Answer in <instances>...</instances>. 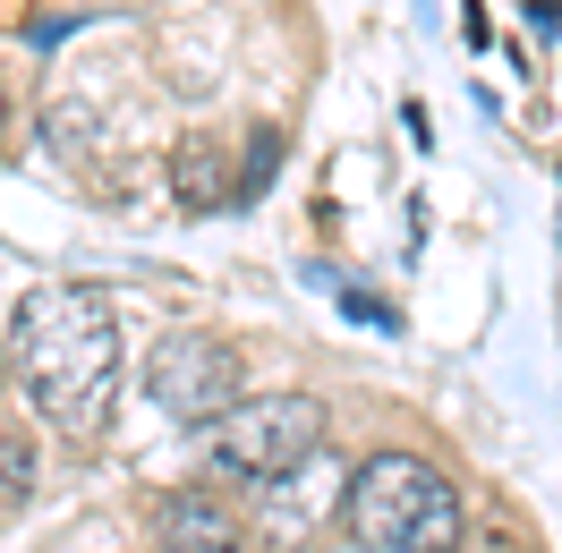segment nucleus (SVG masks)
Listing matches in <instances>:
<instances>
[{
  "label": "nucleus",
  "mask_w": 562,
  "mask_h": 553,
  "mask_svg": "<svg viewBox=\"0 0 562 553\" xmlns=\"http://www.w3.org/2000/svg\"><path fill=\"white\" fill-rule=\"evenodd\" d=\"M9 366L35 392L52 435L94 443L111 426V400H120V324H111V298L86 290V281H35L18 298V315H9Z\"/></svg>",
  "instance_id": "nucleus-1"
},
{
  "label": "nucleus",
  "mask_w": 562,
  "mask_h": 553,
  "mask_svg": "<svg viewBox=\"0 0 562 553\" xmlns=\"http://www.w3.org/2000/svg\"><path fill=\"white\" fill-rule=\"evenodd\" d=\"M350 537L367 553H452L460 545V494L435 460H409V451H375L350 477Z\"/></svg>",
  "instance_id": "nucleus-2"
},
{
  "label": "nucleus",
  "mask_w": 562,
  "mask_h": 553,
  "mask_svg": "<svg viewBox=\"0 0 562 553\" xmlns=\"http://www.w3.org/2000/svg\"><path fill=\"white\" fill-rule=\"evenodd\" d=\"M324 443V409L307 392H265V400H231L213 417V460L231 477H273L290 460H307Z\"/></svg>",
  "instance_id": "nucleus-3"
},
{
  "label": "nucleus",
  "mask_w": 562,
  "mask_h": 553,
  "mask_svg": "<svg viewBox=\"0 0 562 553\" xmlns=\"http://www.w3.org/2000/svg\"><path fill=\"white\" fill-rule=\"evenodd\" d=\"M145 392L179 426H213V417L239 400V349L213 341V332H171V341L145 358Z\"/></svg>",
  "instance_id": "nucleus-4"
},
{
  "label": "nucleus",
  "mask_w": 562,
  "mask_h": 553,
  "mask_svg": "<svg viewBox=\"0 0 562 553\" xmlns=\"http://www.w3.org/2000/svg\"><path fill=\"white\" fill-rule=\"evenodd\" d=\"M247 494H256V528H265V545H307L324 519L350 503V469L333 460V451H307V460H290V469H273V477H247Z\"/></svg>",
  "instance_id": "nucleus-5"
},
{
  "label": "nucleus",
  "mask_w": 562,
  "mask_h": 553,
  "mask_svg": "<svg viewBox=\"0 0 562 553\" xmlns=\"http://www.w3.org/2000/svg\"><path fill=\"white\" fill-rule=\"evenodd\" d=\"M154 553H247V519L213 485H179L154 503Z\"/></svg>",
  "instance_id": "nucleus-6"
},
{
  "label": "nucleus",
  "mask_w": 562,
  "mask_h": 553,
  "mask_svg": "<svg viewBox=\"0 0 562 553\" xmlns=\"http://www.w3.org/2000/svg\"><path fill=\"white\" fill-rule=\"evenodd\" d=\"M171 188H179V213H239V179L222 162V137H179L171 154Z\"/></svg>",
  "instance_id": "nucleus-7"
},
{
  "label": "nucleus",
  "mask_w": 562,
  "mask_h": 553,
  "mask_svg": "<svg viewBox=\"0 0 562 553\" xmlns=\"http://www.w3.org/2000/svg\"><path fill=\"white\" fill-rule=\"evenodd\" d=\"M26 494H35V443H26V435H0V511L18 519Z\"/></svg>",
  "instance_id": "nucleus-8"
},
{
  "label": "nucleus",
  "mask_w": 562,
  "mask_h": 553,
  "mask_svg": "<svg viewBox=\"0 0 562 553\" xmlns=\"http://www.w3.org/2000/svg\"><path fill=\"white\" fill-rule=\"evenodd\" d=\"M281 162V128H247V162H239V205H256L265 196V179H273Z\"/></svg>",
  "instance_id": "nucleus-9"
},
{
  "label": "nucleus",
  "mask_w": 562,
  "mask_h": 553,
  "mask_svg": "<svg viewBox=\"0 0 562 553\" xmlns=\"http://www.w3.org/2000/svg\"><path fill=\"white\" fill-rule=\"evenodd\" d=\"M341 307H350V324H375V332H401V315H392L384 298H367V290H341Z\"/></svg>",
  "instance_id": "nucleus-10"
},
{
  "label": "nucleus",
  "mask_w": 562,
  "mask_h": 553,
  "mask_svg": "<svg viewBox=\"0 0 562 553\" xmlns=\"http://www.w3.org/2000/svg\"><path fill=\"white\" fill-rule=\"evenodd\" d=\"M528 26H537V35H562V0H528Z\"/></svg>",
  "instance_id": "nucleus-11"
},
{
  "label": "nucleus",
  "mask_w": 562,
  "mask_h": 553,
  "mask_svg": "<svg viewBox=\"0 0 562 553\" xmlns=\"http://www.w3.org/2000/svg\"><path fill=\"white\" fill-rule=\"evenodd\" d=\"M0 145H9V86H0Z\"/></svg>",
  "instance_id": "nucleus-12"
}]
</instances>
